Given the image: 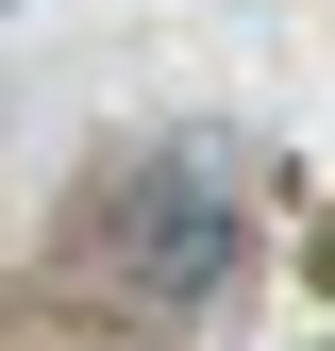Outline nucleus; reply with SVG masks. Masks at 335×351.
Segmentation results:
<instances>
[{
  "label": "nucleus",
  "instance_id": "f03ea898",
  "mask_svg": "<svg viewBox=\"0 0 335 351\" xmlns=\"http://www.w3.org/2000/svg\"><path fill=\"white\" fill-rule=\"evenodd\" d=\"M319 268H335V234H319Z\"/></svg>",
  "mask_w": 335,
  "mask_h": 351
},
{
  "label": "nucleus",
  "instance_id": "f257e3e1",
  "mask_svg": "<svg viewBox=\"0 0 335 351\" xmlns=\"http://www.w3.org/2000/svg\"><path fill=\"white\" fill-rule=\"evenodd\" d=\"M101 268L135 285V301H218L235 285V184L201 151H151V167H117V201H101Z\"/></svg>",
  "mask_w": 335,
  "mask_h": 351
}]
</instances>
